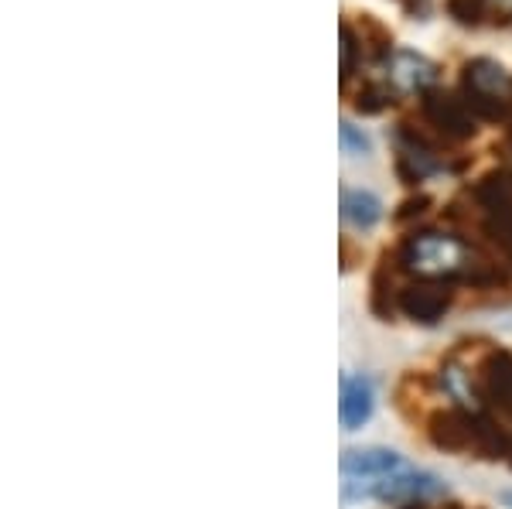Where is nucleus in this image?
Masks as SVG:
<instances>
[{
	"label": "nucleus",
	"instance_id": "nucleus-17",
	"mask_svg": "<svg viewBox=\"0 0 512 509\" xmlns=\"http://www.w3.org/2000/svg\"><path fill=\"white\" fill-rule=\"evenodd\" d=\"M482 229L489 243L502 253V260L512 267V219H482Z\"/></svg>",
	"mask_w": 512,
	"mask_h": 509
},
{
	"label": "nucleus",
	"instance_id": "nucleus-9",
	"mask_svg": "<svg viewBox=\"0 0 512 509\" xmlns=\"http://www.w3.org/2000/svg\"><path fill=\"white\" fill-rule=\"evenodd\" d=\"M475 212L482 219H512V171L495 168L472 188Z\"/></svg>",
	"mask_w": 512,
	"mask_h": 509
},
{
	"label": "nucleus",
	"instance_id": "nucleus-7",
	"mask_svg": "<svg viewBox=\"0 0 512 509\" xmlns=\"http://www.w3.org/2000/svg\"><path fill=\"white\" fill-rule=\"evenodd\" d=\"M403 458L390 448H349L342 455V475H345V489L362 486V482L383 479L390 472L403 469Z\"/></svg>",
	"mask_w": 512,
	"mask_h": 509
},
{
	"label": "nucleus",
	"instance_id": "nucleus-21",
	"mask_svg": "<svg viewBox=\"0 0 512 509\" xmlns=\"http://www.w3.org/2000/svg\"><path fill=\"white\" fill-rule=\"evenodd\" d=\"M417 4H424V0H407V7H410V11H417Z\"/></svg>",
	"mask_w": 512,
	"mask_h": 509
},
{
	"label": "nucleus",
	"instance_id": "nucleus-15",
	"mask_svg": "<svg viewBox=\"0 0 512 509\" xmlns=\"http://www.w3.org/2000/svg\"><path fill=\"white\" fill-rule=\"evenodd\" d=\"M444 11L461 28H478L482 18H489V4L485 0H444Z\"/></svg>",
	"mask_w": 512,
	"mask_h": 509
},
{
	"label": "nucleus",
	"instance_id": "nucleus-1",
	"mask_svg": "<svg viewBox=\"0 0 512 509\" xmlns=\"http://www.w3.org/2000/svg\"><path fill=\"white\" fill-rule=\"evenodd\" d=\"M400 267L420 281H465V284H492L499 270L489 257L468 246L451 233H417L400 246Z\"/></svg>",
	"mask_w": 512,
	"mask_h": 509
},
{
	"label": "nucleus",
	"instance_id": "nucleus-11",
	"mask_svg": "<svg viewBox=\"0 0 512 509\" xmlns=\"http://www.w3.org/2000/svg\"><path fill=\"white\" fill-rule=\"evenodd\" d=\"M342 219L355 229H373L383 219V202L373 192L362 188H345L342 192Z\"/></svg>",
	"mask_w": 512,
	"mask_h": 509
},
{
	"label": "nucleus",
	"instance_id": "nucleus-10",
	"mask_svg": "<svg viewBox=\"0 0 512 509\" xmlns=\"http://www.w3.org/2000/svg\"><path fill=\"white\" fill-rule=\"evenodd\" d=\"M342 424L349 431L362 428V424L369 421V414H373V387H369V380H362V376H342Z\"/></svg>",
	"mask_w": 512,
	"mask_h": 509
},
{
	"label": "nucleus",
	"instance_id": "nucleus-5",
	"mask_svg": "<svg viewBox=\"0 0 512 509\" xmlns=\"http://www.w3.org/2000/svg\"><path fill=\"white\" fill-rule=\"evenodd\" d=\"M420 117H424L427 127L434 134H441L444 141H465V137L475 134L478 117L468 110L465 96L461 93H448V89H427L420 96Z\"/></svg>",
	"mask_w": 512,
	"mask_h": 509
},
{
	"label": "nucleus",
	"instance_id": "nucleus-12",
	"mask_svg": "<svg viewBox=\"0 0 512 509\" xmlns=\"http://www.w3.org/2000/svg\"><path fill=\"white\" fill-rule=\"evenodd\" d=\"M441 387L444 393L458 404L461 410H475V414H482L485 404H482V393L475 390V383H472V373H465L461 366H444V373H441Z\"/></svg>",
	"mask_w": 512,
	"mask_h": 509
},
{
	"label": "nucleus",
	"instance_id": "nucleus-20",
	"mask_svg": "<svg viewBox=\"0 0 512 509\" xmlns=\"http://www.w3.org/2000/svg\"><path fill=\"white\" fill-rule=\"evenodd\" d=\"M427 205H431V202H427V199H424V195H420V199H410V202H403V212H400V219L420 216V212H424V209H427Z\"/></svg>",
	"mask_w": 512,
	"mask_h": 509
},
{
	"label": "nucleus",
	"instance_id": "nucleus-4",
	"mask_svg": "<svg viewBox=\"0 0 512 509\" xmlns=\"http://www.w3.org/2000/svg\"><path fill=\"white\" fill-rule=\"evenodd\" d=\"M444 482L431 472H417L410 465H403L400 472H390L383 479L362 482V486H349L345 496H376L383 503H420V499L441 496Z\"/></svg>",
	"mask_w": 512,
	"mask_h": 509
},
{
	"label": "nucleus",
	"instance_id": "nucleus-2",
	"mask_svg": "<svg viewBox=\"0 0 512 509\" xmlns=\"http://www.w3.org/2000/svg\"><path fill=\"white\" fill-rule=\"evenodd\" d=\"M431 438L437 448L458 451V455H482V458H499L509 455V441L495 421L475 410H444L431 421Z\"/></svg>",
	"mask_w": 512,
	"mask_h": 509
},
{
	"label": "nucleus",
	"instance_id": "nucleus-14",
	"mask_svg": "<svg viewBox=\"0 0 512 509\" xmlns=\"http://www.w3.org/2000/svg\"><path fill=\"white\" fill-rule=\"evenodd\" d=\"M359 41H362V55H369L373 62L393 59V35L376 18H369V14H362L359 21Z\"/></svg>",
	"mask_w": 512,
	"mask_h": 509
},
{
	"label": "nucleus",
	"instance_id": "nucleus-8",
	"mask_svg": "<svg viewBox=\"0 0 512 509\" xmlns=\"http://www.w3.org/2000/svg\"><path fill=\"white\" fill-rule=\"evenodd\" d=\"M390 86L396 93H420L424 96L427 89H434L437 82V62L424 59L420 52H407V48H400V52H393L390 59Z\"/></svg>",
	"mask_w": 512,
	"mask_h": 509
},
{
	"label": "nucleus",
	"instance_id": "nucleus-6",
	"mask_svg": "<svg viewBox=\"0 0 512 509\" xmlns=\"http://www.w3.org/2000/svg\"><path fill=\"white\" fill-rule=\"evenodd\" d=\"M451 298L454 291L448 281H417L400 291V311L414 322L431 325L451 308Z\"/></svg>",
	"mask_w": 512,
	"mask_h": 509
},
{
	"label": "nucleus",
	"instance_id": "nucleus-3",
	"mask_svg": "<svg viewBox=\"0 0 512 509\" xmlns=\"http://www.w3.org/2000/svg\"><path fill=\"white\" fill-rule=\"evenodd\" d=\"M461 96L478 120H512V76L495 59H468L461 69Z\"/></svg>",
	"mask_w": 512,
	"mask_h": 509
},
{
	"label": "nucleus",
	"instance_id": "nucleus-18",
	"mask_svg": "<svg viewBox=\"0 0 512 509\" xmlns=\"http://www.w3.org/2000/svg\"><path fill=\"white\" fill-rule=\"evenodd\" d=\"M338 137H342V151L345 154H369V151H373V141H369V137L362 134L352 120L338 123Z\"/></svg>",
	"mask_w": 512,
	"mask_h": 509
},
{
	"label": "nucleus",
	"instance_id": "nucleus-19",
	"mask_svg": "<svg viewBox=\"0 0 512 509\" xmlns=\"http://www.w3.org/2000/svg\"><path fill=\"white\" fill-rule=\"evenodd\" d=\"M485 4H489V14L495 18V24L512 21V0H485Z\"/></svg>",
	"mask_w": 512,
	"mask_h": 509
},
{
	"label": "nucleus",
	"instance_id": "nucleus-16",
	"mask_svg": "<svg viewBox=\"0 0 512 509\" xmlns=\"http://www.w3.org/2000/svg\"><path fill=\"white\" fill-rule=\"evenodd\" d=\"M362 59V41L352 21H342V86H349L355 76V65Z\"/></svg>",
	"mask_w": 512,
	"mask_h": 509
},
{
	"label": "nucleus",
	"instance_id": "nucleus-13",
	"mask_svg": "<svg viewBox=\"0 0 512 509\" xmlns=\"http://www.w3.org/2000/svg\"><path fill=\"white\" fill-rule=\"evenodd\" d=\"M396 103V89L390 86V82L383 79H366L362 82V89L355 93V113H362V117H373V113H383L386 106Z\"/></svg>",
	"mask_w": 512,
	"mask_h": 509
},
{
	"label": "nucleus",
	"instance_id": "nucleus-22",
	"mask_svg": "<svg viewBox=\"0 0 512 509\" xmlns=\"http://www.w3.org/2000/svg\"><path fill=\"white\" fill-rule=\"evenodd\" d=\"M454 509H458V506H454Z\"/></svg>",
	"mask_w": 512,
	"mask_h": 509
}]
</instances>
